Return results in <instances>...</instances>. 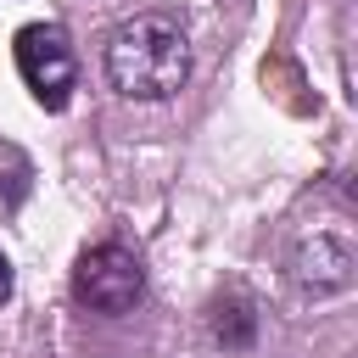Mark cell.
Segmentation results:
<instances>
[{"label": "cell", "mask_w": 358, "mask_h": 358, "mask_svg": "<svg viewBox=\"0 0 358 358\" xmlns=\"http://www.w3.org/2000/svg\"><path fill=\"white\" fill-rule=\"evenodd\" d=\"M11 285H17V274H11V257H6V252H0V302H6V296H11Z\"/></svg>", "instance_id": "cell-6"}, {"label": "cell", "mask_w": 358, "mask_h": 358, "mask_svg": "<svg viewBox=\"0 0 358 358\" xmlns=\"http://www.w3.org/2000/svg\"><path fill=\"white\" fill-rule=\"evenodd\" d=\"M101 62H106V84L123 101H168L190 78V39L173 17L140 11L112 28Z\"/></svg>", "instance_id": "cell-1"}, {"label": "cell", "mask_w": 358, "mask_h": 358, "mask_svg": "<svg viewBox=\"0 0 358 358\" xmlns=\"http://www.w3.org/2000/svg\"><path fill=\"white\" fill-rule=\"evenodd\" d=\"M17 73L28 84V95L45 106V112H62L73 101V84H78V56H73V39L62 22H28L17 28Z\"/></svg>", "instance_id": "cell-3"}, {"label": "cell", "mask_w": 358, "mask_h": 358, "mask_svg": "<svg viewBox=\"0 0 358 358\" xmlns=\"http://www.w3.org/2000/svg\"><path fill=\"white\" fill-rule=\"evenodd\" d=\"M213 341L229 347V352H246V347L257 341V313H252V302H241V296L218 302V308H213Z\"/></svg>", "instance_id": "cell-5"}, {"label": "cell", "mask_w": 358, "mask_h": 358, "mask_svg": "<svg viewBox=\"0 0 358 358\" xmlns=\"http://www.w3.org/2000/svg\"><path fill=\"white\" fill-rule=\"evenodd\" d=\"M145 296V263L140 252H129L123 241H95L78 252L73 263V302L101 313V319H123L134 313Z\"/></svg>", "instance_id": "cell-2"}, {"label": "cell", "mask_w": 358, "mask_h": 358, "mask_svg": "<svg viewBox=\"0 0 358 358\" xmlns=\"http://www.w3.org/2000/svg\"><path fill=\"white\" fill-rule=\"evenodd\" d=\"M352 268H358V257H352V246L341 235H308L291 252V285L302 296H336V291H347Z\"/></svg>", "instance_id": "cell-4"}]
</instances>
